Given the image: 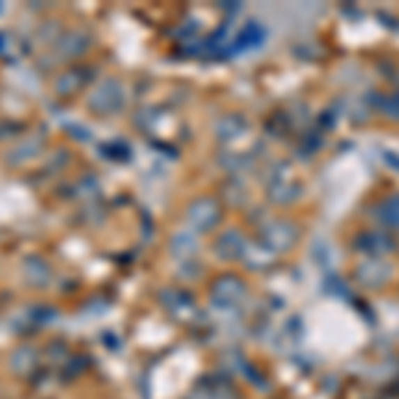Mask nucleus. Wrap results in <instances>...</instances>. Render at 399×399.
Wrapping results in <instances>:
<instances>
[{"label":"nucleus","instance_id":"1","mask_svg":"<svg viewBox=\"0 0 399 399\" xmlns=\"http://www.w3.org/2000/svg\"><path fill=\"white\" fill-rule=\"evenodd\" d=\"M219 219H221V208L213 197H203V200L192 203L187 210V221L197 229H210V226H216Z\"/></svg>","mask_w":399,"mask_h":399},{"label":"nucleus","instance_id":"2","mask_svg":"<svg viewBox=\"0 0 399 399\" xmlns=\"http://www.w3.org/2000/svg\"><path fill=\"white\" fill-rule=\"evenodd\" d=\"M210 293H213V301L219 306H235L237 301H242V296H245V285L237 277H219L213 282Z\"/></svg>","mask_w":399,"mask_h":399},{"label":"nucleus","instance_id":"3","mask_svg":"<svg viewBox=\"0 0 399 399\" xmlns=\"http://www.w3.org/2000/svg\"><path fill=\"white\" fill-rule=\"evenodd\" d=\"M120 104H123V88H120L115 80H107L104 86L93 91L91 96V107L93 112H115Z\"/></svg>","mask_w":399,"mask_h":399},{"label":"nucleus","instance_id":"4","mask_svg":"<svg viewBox=\"0 0 399 399\" xmlns=\"http://www.w3.org/2000/svg\"><path fill=\"white\" fill-rule=\"evenodd\" d=\"M389 274H391V266L386 264L384 258H368V261H362V264L357 266V277L359 282H365V285H381V282L389 280Z\"/></svg>","mask_w":399,"mask_h":399},{"label":"nucleus","instance_id":"5","mask_svg":"<svg viewBox=\"0 0 399 399\" xmlns=\"http://www.w3.org/2000/svg\"><path fill=\"white\" fill-rule=\"evenodd\" d=\"M163 304L168 306V309L176 314L178 320H192L194 317V304L192 298L187 296V293H176V290H165L163 293Z\"/></svg>","mask_w":399,"mask_h":399},{"label":"nucleus","instance_id":"6","mask_svg":"<svg viewBox=\"0 0 399 399\" xmlns=\"http://www.w3.org/2000/svg\"><path fill=\"white\" fill-rule=\"evenodd\" d=\"M266 242L272 248H277V251H285V248H290L296 242V229L290 224H272L266 229Z\"/></svg>","mask_w":399,"mask_h":399},{"label":"nucleus","instance_id":"7","mask_svg":"<svg viewBox=\"0 0 399 399\" xmlns=\"http://www.w3.org/2000/svg\"><path fill=\"white\" fill-rule=\"evenodd\" d=\"M357 248H359V251H368L370 258H381V253L391 251L394 242L386 240L384 235H362V240L357 242Z\"/></svg>","mask_w":399,"mask_h":399},{"label":"nucleus","instance_id":"8","mask_svg":"<svg viewBox=\"0 0 399 399\" xmlns=\"http://www.w3.org/2000/svg\"><path fill=\"white\" fill-rule=\"evenodd\" d=\"M216 251H219L221 258H237L240 253L245 251V242H242V237L237 235V232H229V235H224L221 240H219Z\"/></svg>","mask_w":399,"mask_h":399},{"label":"nucleus","instance_id":"9","mask_svg":"<svg viewBox=\"0 0 399 399\" xmlns=\"http://www.w3.org/2000/svg\"><path fill=\"white\" fill-rule=\"evenodd\" d=\"M83 75H80V70H72V72L61 75L59 80H56V93H61V96H70V93H75V91L83 86Z\"/></svg>","mask_w":399,"mask_h":399},{"label":"nucleus","instance_id":"10","mask_svg":"<svg viewBox=\"0 0 399 399\" xmlns=\"http://www.w3.org/2000/svg\"><path fill=\"white\" fill-rule=\"evenodd\" d=\"M378 213H381V221H386L389 226H397L399 229V194L384 200L381 208H378Z\"/></svg>","mask_w":399,"mask_h":399},{"label":"nucleus","instance_id":"11","mask_svg":"<svg viewBox=\"0 0 399 399\" xmlns=\"http://www.w3.org/2000/svg\"><path fill=\"white\" fill-rule=\"evenodd\" d=\"M35 362H38V354L32 352L30 346H22V349H19V352L14 354V368H16V373H30Z\"/></svg>","mask_w":399,"mask_h":399},{"label":"nucleus","instance_id":"12","mask_svg":"<svg viewBox=\"0 0 399 399\" xmlns=\"http://www.w3.org/2000/svg\"><path fill=\"white\" fill-rule=\"evenodd\" d=\"M38 274H40V280L43 282H48V277H51V272H48V266H45L43 261L30 258V261H27V277H30L32 285H38Z\"/></svg>","mask_w":399,"mask_h":399}]
</instances>
